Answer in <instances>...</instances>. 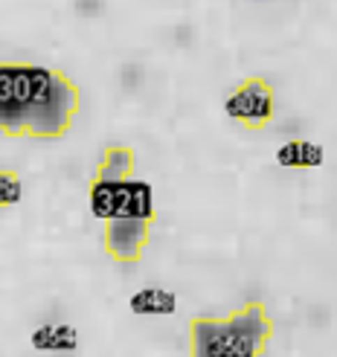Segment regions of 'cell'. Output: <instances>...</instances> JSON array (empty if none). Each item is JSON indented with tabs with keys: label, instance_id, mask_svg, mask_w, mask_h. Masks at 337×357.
<instances>
[{
	"label": "cell",
	"instance_id": "cell-1",
	"mask_svg": "<svg viewBox=\"0 0 337 357\" xmlns=\"http://www.w3.org/2000/svg\"><path fill=\"white\" fill-rule=\"evenodd\" d=\"M79 108V87L61 70L0 61V134L61 139Z\"/></svg>",
	"mask_w": 337,
	"mask_h": 357
},
{
	"label": "cell",
	"instance_id": "cell-7",
	"mask_svg": "<svg viewBox=\"0 0 337 357\" xmlns=\"http://www.w3.org/2000/svg\"><path fill=\"white\" fill-rule=\"evenodd\" d=\"M134 163H137L134 149H128V146H108L102 151V157H99L93 177H96V181H131Z\"/></svg>",
	"mask_w": 337,
	"mask_h": 357
},
{
	"label": "cell",
	"instance_id": "cell-2",
	"mask_svg": "<svg viewBox=\"0 0 337 357\" xmlns=\"http://www.w3.org/2000/svg\"><path fill=\"white\" fill-rule=\"evenodd\" d=\"M186 331L189 357H262L274 337V319L253 299L227 317H192Z\"/></svg>",
	"mask_w": 337,
	"mask_h": 357
},
{
	"label": "cell",
	"instance_id": "cell-3",
	"mask_svg": "<svg viewBox=\"0 0 337 357\" xmlns=\"http://www.w3.org/2000/svg\"><path fill=\"white\" fill-rule=\"evenodd\" d=\"M91 212L99 221H119V218H143L154 221V195L143 181H96L91 177L87 186Z\"/></svg>",
	"mask_w": 337,
	"mask_h": 357
},
{
	"label": "cell",
	"instance_id": "cell-4",
	"mask_svg": "<svg viewBox=\"0 0 337 357\" xmlns=\"http://www.w3.org/2000/svg\"><path fill=\"white\" fill-rule=\"evenodd\" d=\"M224 114L244 125L250 131L268 128L276 114V96H274V84L262 76H247L241 79L233 91L224 99Z\"/></svg>",
	"mask_w": 337,
	"mask_h": 357
},
{
	"label": "cell",
	"instance_id": "cell-5",
	"mask_svg": "<svg viewBox=\"0 0 337 357\" xmlns=\"http://www.w3.org/2000/svg\"><path fill=\"white\" fill-rule=\"evenodd\" d=\"M151 224L143 218H119L105 224V253L117 264H137L151 236Z\"/></svg>",
	"mask_w": 337,
	"mask_h": 357
},
{
	"label": "cell",
	"instance_id": "cell-10",
	"mask_svg": "<svg viewBox=\"0 0 337 357\" xmlns=\"http://www.w3.org/2000/svg\"><path fill=\"white\" fill-rule=\"evenodd\" d=\"M24 198V183L12 169H0V209L21 204Z\"/></svg>",
	"mask_w": 337,
	"mask_h": 357
},
{
	"label": "cell",
	"instance_id": "cell-6",
	"mask_svg": "<svg viewBox=\"0 0 337 357\" xmlns=\"http://www.w3.org/2000/svg\"><path fill=\"white\" fill-rule=\"evenodd\" d=\"M276 163L282 169H297V172L320 169L326 163V151H323V146H317V142L291 139V142H282L276 149Z\"/></svg>",
	"mask_w": 337,
	"mask_h": 357
},
{
	"label": "cell",
	"instance_id": "cell-9",
	"mask_svg": "<svg viewBox=\"0 0 337 357\" xmlns=\"http://www.w3.org/2000/svg\"><path fill=\"white\" fill-rule=\"evenodd\" d=\"M128 308L140 317H166L177 308V296L163 288H143L128 299Z\"/></svg>",
	"mask_w": 337,
	"mask_h": 357
},
{
	"label": "cell",
	"instance_id": "cell-8",
	"mask_svg": "<svg viewBox=\"0 0 337 357\" xmlns=\"http://www.w3.org/2000/svg\"><path fill=\"white\" fill-rule=\"evenodd\" d=\"M32 349L38 351H73L79 349V331L73 326H56V323H47V326H38L29 337Z\"/></svg>",
	"mask_w": 337,
	"mask_h": 357
}]
</instances>
